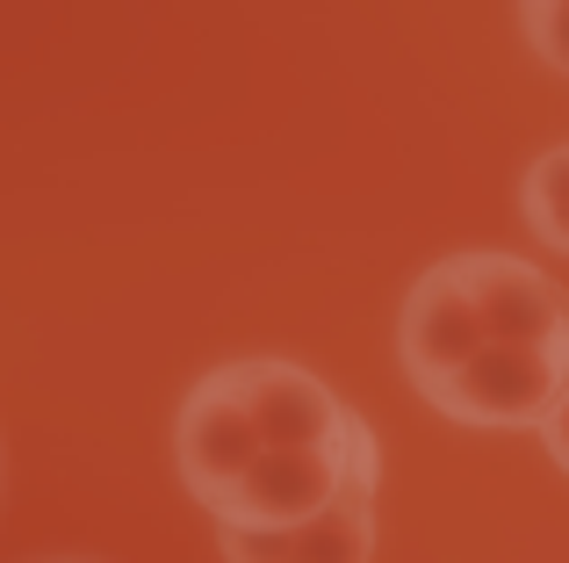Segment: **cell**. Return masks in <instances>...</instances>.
I'll list each match as a JSON object with an SVG mask.
<instances>
[{
  "label": "cell",
  "mask_w": 569,
  "mask_h": 563,
  "mask_svg": "<svg viewBox=\"0 0 569 563\" xmlns=\"http://www.w3.org/2000/svg\"><path fill=\"white\" fill-rule=\"evenodd\" d=\"M519 217H527V231L548 254L569 260V138L548 145L541 159H527V174H519Z\"/></svg>",
  "instance_id": "cell-4"
},
{
  "label": "cell",
  "mask_w": 569,
  "mask_h": 563,
  "mask_svg": "<svg viewBox=\"0 0 569 563\" xmlns=\"http://www.w3.org/2000/svg\"><path fill=\"white\" fill-rule=\"evenodd\" d=\"M483 347H556L569 354V289L519 254H440L403 289L397 310V362L403 383H432Z\"/></svg>",
  "instance_id": "cell-1"
},
{
  "label": "cell",
  "mask_w": 569,
  "mask_h": 563,
  "mask_svg": "<svg viewBox=\"0 0 569 563\" xmlns=\"http://www.w3.org/2000/svg\"><path fill=\"white\" fill-rule=\"evenodd\" d=\"M223 563H368L376 556V492L339 498L332 513L303 527H267V535H238V527H217Z\"/></svg>",
  "instance_id": "cell-3"
},
{
  "label": "cell",
  "mask_w": 569,
  "mask_h": 563,
  "mask_svg": "<svg viewBox=\"0 0 569 563\" xmlns=\"http://www.w3.org/2000/svg\"><path fill=\"white\" fill-rule=\"evenodd\" d=\"M541 441H548V455H556V470L569 477V383H562V397H556V412H548V426H541Z\"/></svg>",
  "instance_id": "cell-6"
},
{
  "label": "cell",
  "mask_w": 569,
  "mask_h": 563,
  "mask_svg": "<svg viewBox=\"0 0 569 563\" xmlns=\"http://www.w3.org/2000/svg\"><path fill=\"white\" fill-rule=\"evenodd\" d=\"M512 22H519V37H527V51L541 58L548 72L569 80V0H533V8L512 14Z\"/></svg>",
  "instance_id": "cell-5"
},
{
  "label": "cell",
  "mask_w": 569,
  "mask_h": 563,
  "mask_svg": "<svg viewBox=\"0 0 569 563\" xmlns=\"http://www.w3.org/2000/svg\"><path fill=\"white\" fill-rule=\"evenodd\" d=\"M562 383H569V354H556V347H483L461 368L418 383V397H426L447 426L527 434V426H548Z\"/></svg>",
  "instance_id": "cell-2"
}]
</instances>
